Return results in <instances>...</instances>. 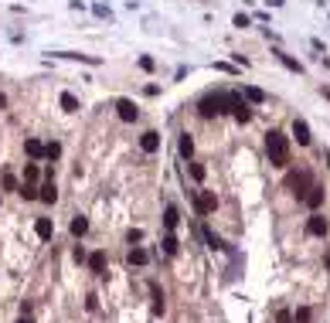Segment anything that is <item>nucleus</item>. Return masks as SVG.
<instances>
[{
	"label": "nucleus",
	"instance_id": "a878e982",
	"mask_svg": "<svg viewBox=\"0 0 330 323\" xmlns=\"http://www.w3.org/2000/svg\"><path fill=\"white\" fill-rule=\"evenodd\" d=\"M276 58L286 65V68H293V71H303V65L296 62V58H289V55H283V51H276Z\"/></svg>",
	"mask_w": 330,
	"mask_h": 323
},
{
	"label": "nucleus",
	"instance_id": "b1692460",
	"mask_svg": "<svg viewBox=\"0 0 330 323\" xmlns=\"http://www.w3.org/2000/svg\"><path fill=\"white\" fill-rule=\"evenodd\" d=\"M150 296H153V313H164V293H160V286H150Z\"/></svg>",
	"mask_w": 330,
	"mask_h": 323
},
{
	"label": "nucleus",
	"instance_id": "bb28decb",
	"mask_svg": "<svg viewBox=\"0 0 330 323\" xmlns=\"http://www.w3.org/2000/svg\"><path fill=\"white\" fill-rule=\"evenodd\" d=\"M45 157H48V160H58V157H62V143H45Z\"/></svg>",
	"mask_w": 330,
	"mask_h": 323
},
{
	"label": "nucleus",
	"instance_id": "6e6552de",
	"mask_svg": "<svg viewBox=\"0 0 330 323\" xmlns=\"http://www.w3.org/2000/svg\"><path fill=\"white\" fill-rule=\"evenodd\" d=\"M324 187H320V184H310V187H306V194H303V201H306V208H313V211H317V208H320V204H324Z\"/></svg>",
	"mask_w": 330,
	"mask_h": 323
},
{
	"label": "nucleus",
	"instance_id": "c756f323",
	"mask_svg": "<svg viewBox=\"0 0 330 323\" xmlns=\"http://www.w3.org/2000/svg\"><path fill=\"white\" fill-rule=\"evenodd\" d=\"M204 174H208V170H204L201 163H191V177H194V181H204Z\"/></svg>",
	"mask_w": 330,
	"mask_h": 323
},
{
	"label": "nucleus",
	"instance_id": "dca6fc26",
	"mask_svg": "<svg viewBox=\"0 0 330 323\" xmlns=\"http://www.w3.org/2000/svg\"><path fill=\"white\" fill-rule=\"evenodd\" d=\"M146 262H150V252H146V249H140V245L130 249V265H146Z\"/></svg>",
	"mask_w": 330,
	"mask_h": 323
},
{
	"label": "nucleus",
	"instance_id": "c85d7f7f",
	"mask_svg": "<svg viewBox=\"0 0 330 323\" xmlns=\"http://www.w3.org/2000/svg\"><path fill=\"white\" fill-rule=\"evenodd\" d=\"M3 191H17V177L14 174H3Z\"/></svg>",
	"mask_w": 330,
	"mask_h": 323
},
{
	"label": "nucleus",
	"instance_id": "2f4dec72",
	"mask_svg": "<svg viewBox=\"0 0 330 323\" xmlns=\"http://www.w3.org/2000/svg\"><path fill=\"white\" fill-rule=\"evenodd\" d=\"M140 68H143V71H153V58L143 55V58H140Z\"/></svg>",
	"mask_w": 330,
	"mask_h": 323
},
{
	"label": "nucleus",
	"instance_id": "393cba45",
	"mask_svg": "<svg viewBox=\"0 0 330 323\" xmlns=\"http://www.w3.org/2000/svg\"><path fill=\"white\" fill-rule=\"evenodd\" d=\"M177 146H181V157H191V153H194V139H191L188 133L181 136V143H177Z\"/></svg>",
	"mask_w": 330,
	"mask_h": 323
},
{
	"label": "nucleus",
	"instance_id": "9b49d317",
	"mask_svg": "<svg viewBox=\"0 0 330 323\" xmlns=\"http://www.w3.org/2000/svg\"><path fill=\"white\" fill-rule=\"evenodd\" d=\"M24 153H27L31 160H41V157H45V143H41V139H24Z\"/></svg>",
	"mask_w": 330,
	"mask_h": 323
},
{
	"label": "nucleus",
	"instance_id": "20e7f679",
	"mask_svg": "<svg viewBox=\"0 0 330 323\" xmlns=\"http://www.w3.org/2000/svg\"><path fill=\"white\" fill-rule=\"evenodd\" d=\"M286 187L296 194V197H303V194H306V187H310V174H306V170L289 174V177H286Z\"/></svg>",
	"mask_w": 330,
	"mask_h": 323
},
{
	"label": "nucleus",
	"instance_id": "412c9836",
	"mask_svg": "<svg viewBox=\"0 0 330 323\" xmlns=\"http://www.w3.org/2000/svg\"><path fill=\"white\" fill-rule=\"evenodd\" d=\"M38 177H41L38 163H27V167H24V184H38Z\"/></svg>",
	"mask_w": 330,
	"mask_h": 323
},
{
	"label": "nucleus",
	"instance_id": "f03ea898",
	"mask_svg": "<svg viewBox=\"0 0 330 323\" xmlns=\"http://www.w3.org/2000/svg\"><path fill=\"white\" fill-rule=\"evenodd\" d=\"M198 113L204 116V119L228 113V95H225V92H218V95H204V99H201V106H198Z\"/></svg>",
	"mask_w": 330,
	"mask_h": 323
},
{
	"label": "nucleus",
	"instance_id": "cd10ccee",
	"mask_svg": "<svg viewBox=\"0 0 330 323\" xmlns=\"http://www.w3.org/2000/svg\"><path fill=\"white\" fill-rule=\"evenodd\" d=\"M17 194H21L24 201H34V197H38V187H34V184H24V187H17Z\"/></svg>",
	"mask_w": 330,
	"mask_h": 323
},
{
	"label": "nucleus",
	"instance_id": "4be33fe9",
	"mask_svg": "<svg viewBox=\"0 0 330 323\" xmlns=\"http://www.w3.org/2000/svg\"><path fill=\"white\" fill-rule=\"evenodd\" d=\"M201 231H204V242H208V249H225V245H221V238H218V235H214V231H211L208 225H204Z\"/></svg>",
	"mask_w": 330,
	"mask_h": 323
},
{
	"label": "nucleus",
	"instance_id": "4468645a",
	"mask_svg": "<svg viewBox=\"0 0 330 323\" xmlns=\"http://www.w3.org/2000/svg\"><path fill=\"white\" fill-rule=\"evenodd\" d=\"M89 269H92L95 276H106V252H92V255H89Z\"/></svg>",
	"mask_w": 330,
	"mask_h": 323
},
{
	"label": "nucleus",
	"instance_id": "f257e3e1",
	"mask_svg": "<svg viewBox=\"0 0 330 323\" xmlns=\"http://www.w3.org/2000/svg\"><path fill=\"white\" fill-rule=\"evenodd\" d=\"M265 153H269V163H272V167H286V163H289V139H286L279 129H269V133H265Z\"/></svg>",
	"mask_w": 330,
	"mask_h": 323
},
{
	"label": "nucleus",
	"instance_id": "ddd939ff",
	"mask_svg": "<svg viewBox=\"0 0 330 323\" xmlns=\"http://www.w3.org/2000/svg\"><path fill=\"white\" fill-rule=\"evenodd\" d=\"M242 95H245V102H252V106H262V102H265V92H262V89H256V85H245Z\"/></svg>",
	"mask_w": 330,
	"mask_h": 323
},
{
	"label": "nucleus",
	"instance_id": "a211bd4d",
	"mask_svg": "<svg viewBox=\"0 0 330 323\" xmlns=\"http://www.w3.org/2000/svg\"><path fill=\"white\" fill-rule=\"evenodd\" d=\"M177 221H181V214H177V208L170 204V208L164 211V228H177Z\"/></svg>",
	"mask_w": 330,
	"mask_h": 323
},
{
	"label": "nucleus",
	"instance_id": "f8f14e48",
	"mask_svg": "<svg viewBox=\"0 0 330 323\" xmlns=\"http://www.w3.org/2000/svg\"><path fill=\"white\" fill-rule=\"evenodd\" d=\"M34 231H38V238H45V242H48V238L55 235V225H51V218H38V221H34Z\"/></svg>",
	"mask_w": 330,
	"mask_h": 323
},
{
	"label": "nucleus",
	"instance_id": "2eb2a0df",
	"mask_svg": "<svg viewBox=\"0 0 330 323\" xmlns=\"http://www.w3.org/2000/svg\"><path fill=\"white\" fill-rule=\"evenodd\" d=\"M38 201H45V204H55V201H58V191H55V184H51V181L38 187Z\"/></svg>",
	"mask_w": 330,
	"mask_h": 323
},
{
	"label": "nucleus",
	"instance_id": "0eeeda50",
	"mask_svg": "<svg viewBox=\"0 0 330 323\" xmlns=\"http://www.w3.org/2000/svg\"><path fill=\"white\" fill-rule=\"evenodd\" d=\"M327 228H330L327 218L313 211V214H310V221H306V231H310V235H317V238H324V235H327Z\"/></svg>",
	"mask_w": 330,
	"mask_h": 323
},
{
	"label": "nucleus",
	"instance_id": "7ed1b4c3",
	"mask_svg": "<svg viewBox=\"0 0 330 323\" xmlns=\"http://www.w3.org/2000/svg\"><path fill=\"white\" fill-rule=\"evenodd\" d=\"M225 95H228V109H232V116H235L238 123H249V119H252V106H249L238 92H225Z\"/></svg>",
	"mask_w": 330,
	"mask_h": 323
},
{
	"label": "nucleus",
	"instance_id": "72a5a7b5",
	"mask_svg": "<svg viewBox=\"0 0 330 323\" xmlns=\"http://www.w3.org/2000/svg\"><path fill=\"white\" fill-rule=\"evenodd\" d=\"M17 323H34V320H31V317H21V320H17Z\"/></svg>",
	"mask_w": 330,
	"mask_h": 323
},
{
	"label": "nucleus",
	"instance_id": "aec40b11",
	"mask_svg": "<svg viewBox=\"0 0 330 323\" xmlns=\"http://www.w3.org/2000/svg\"><path fill=\"white\" fill-rule=\"evenodd\" d=\"M62 109H65V113H78V99H75L71 92H62Z\"/></svg>",
	"mask_w": 330,
	"mask_h": 323
},
{
	"label": "nucleus",
	"instance_id": "5701e85b",
	"mask_svg": "<svg viewBox=\"0 0 330 323\" xmlns=\"http://www.w3.org/2000/svg\"><path fill=\"white\" fill-rule=\"evenodd\" d=\"M160 245H164V252H167V255H177V252H181V242H177L174 235H167V238H164Z\"/></svg>",
	"mask_w": 330,
	"mask_h": 323
},
{
	"label": "nucleus",
	"instance_id": "39448f33",
	"mask_svg": "<svg viewBox=\"0 0 330 323\" xmlns=\"http://www.w3.org/2000/svg\"><path fill=\"white\" fill-rule=\"evenodd\" d=\"M194 208H198V214H211L218 208V197L211 191H194Z\"/></svg>",
	"mask_w": 330,
	"mask_h": 323
},
{
	"label": "nucleus",
	"instance_id": "473e14b6",
	"mask_svg": "<svg viewBox=\"0 0 330 323\" xmlns=\"http://www.w3.org/2000/svg\"><path fill=\"white\" fill-rule=\"evenodd\" d=\"M3 106H7V95H3V92H0V109H3Z\"/></svg>",
	"mask_w": 330,
	"mask_h": 323
},
{
	"label": "nucleus",
	"instance_id": "423d86ee",
	"mask_svg": "<svg viewBox=\"0 0 330 323\" xmlns=\"http://www.w3.org/2000/svg\"><path fill=\"white\" fill-rule=\"evenodd\" d=\"M116 113H119L123 123H136V116H140V109H136L133 99H119V102H116Z\"/></svg>",
	"mask_w": 330,
	"mask_h": 323
},
{
	"label": "nucleus",
	"instance_id": "9d476101",
	"mask_svg": "<svg viewBox=\"0 0 330 323\" xmlns=\"http://www.w3.org/2000/svg\"><path fill=\"white\" fill-rule=\"evenodd\" d=\"M293 136H296L300 146H310V139H313V136H310V126H306L303 119H293Z\"/></svg>",
	"mask_w": 330,
	"mask_h": 323
},
{
	"label": "nucleus",
	"instance_id": "6ab92c4d",
	"mask_svg": "<svg viewBox=\"0 0 330 323\" xmlns=\"http://www.w3.org/2000/svg\"><path fill=\"white\" fill-rule=\"evenodd\" d=\"M85 231H89V221H85L82 214H78V218H71V235H75V238H82Z\"/></svg>",
	"mask_w": 330,
	"mask_h": 323
},
{
	"label": "nucleus",
	"instance_id": "f3484780",
	"mask_svg": "<svg viewBox=\"0 0 330 323\" xmlns=\"http://www.w3.org/2000/svg\"><path fill=\"white\" fill-rule=\"evenodd\" d=\"M58 58H71V62H85V65H99V58H92V55H78V51H58Z\"/></svg>",
	"mask_w": 330,
	"mask_h": 323
},
{
	"label": "nucleus",
	"instance_id": "7c9ffc66",
	"mask_svg": "<svg viewBox=\"0 0 330 323\" xmlns=\"http://www.w3.org/2000/svg\"><path fill=\"white\" fill-rule=\"evenodd\" d=\"M249 24H252L249 14H235V27H249Z\"/></svg>",
	"mask_w": 330,
	"mask_h": 323
},
{
	"label": "nucleus",
	"instance_id": "1a4fd4ad",
	"mask_svg": "<svg viewBox=\"0 0 330 323\" xmlns=\"http://www.w3.org/2000/svg\"><path fill=\"white\" fill-rule=\"evenodd\" d=\"M140 150H143V153H157V150H160V133H153V129L143 133V136H140Z\"/></svg>",
	"mask_w": 330,
	"mask_h": 323
}]
</instances>
